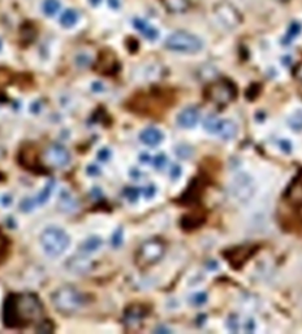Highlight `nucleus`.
<instances>
[{
    "instance_id": "f257e3e1",
    "label": "nucleus",
    "mask_w": 302,
    "mask_h": 334,
    "mask_svg": "<svg viewBox=\"0 0 302 334\" xmlns=\"http://www.w3.org/2000/svg\"><path fill=\"white\" fill-rule=\"evenodd\" d=\"M43 314V306L33 292L10 294L4 302L3 321L10 329H22L35 324Z\"/></svg>"
},
{
    "instance_id": "f03ea898",
    "label": "nucleus",
    "mask_w": 302,
    "mask_h": 334,
    "mask_svg": "<svg viewBox=\"0 0 302 334\" xmlns=\"http://www.w3.org/2000/svg\"><path fill=\"white\" fill-rule=\"evenodd\" d=\"M53 307L61 314H76L87 304V296L73 286H61L51 295Z\"/></svg>"
},
{
    "instance_id": "7ed1b4c3",
    "label": "nucleus",
    "mask_w": 302,
    "mask_h": 334,
    "mask_svg": "<svg viewBox=\"0 0 302 334\" xmlns=\"http://www.w3.org/2000/svg\"><path fill=\"white\" fill-rule=\"evenodd\" d=\"M39 240L44 254L51 258H57L63 254L70 244V239L65 231L55 226L47 228L40 235Z\"/></svg>"
},
{
    "instance_id": "20e7f679",
    "label": "nucleus",
    "mask_w": 302,
    "mask_h": 334,
    "mask_svg": "<svg viewBox=\"0 0 302 334\" xmlns=\"http://www.w3.org/2000/svg\"><path fill=\"white\" fill-rule=\"evenodd\" d=\"M166 47L173 52L196 54L203 48V42L196 34L177 30L168 36L166 40Z\"/></svg>"
},
{
    "instance_id": "39448f33",
    "label": "nucleus",
    "mask_w": 302,
    "mask_h": 334,
    "mask_svg": "<svg viewBox=\"0 0 302 334\" xmlns=\"http://www.w3.org/2000/svg\"><path fill=\"white\" fill-rule=\"evenodd\" d=\"M166 254V244L160 239H149L141 244L136 254V264L141 269L153 266L159 262Z\"/></svg>"
},
{
    "instance_id": "423d86ee",
    "label": "nucleus",
    "mask_w": 302,
    "mask_h": 334,
    "mask_svg": "<svg viewBox=\"0 0 302 334\" xmlns=\"http://www.w3.org/2000/svg\"><path fill=\"white\" fill-rule=\"evenodd\" d=\"M257 192V184L248 172H239L231 182V194L240 204L250 202Z\"/></svg>"
},
{
    "instance_id": "0eeeda50",
    "label": "nucleus",
    "mask_w": 302,
    "mask_h": 334,
    "mask_svg": "<svg viewBox=\"0 0 302 334\" xmlns=\"http://www.w3.org/2000/svg\"><path fill=\"white\" fill-rule=\"evenodd\" d=\"M213 12L218 22L228 30L236 29L243 22V16L240 14V10L227 0H222L219 3H216L213 8Z\"/></svg>"
},
{
    "instance_id": "6e6552de",
    "label": "nucleus",
    "mask_w": 302,
    "mask_h": 334,
    "mask_svg": "<svg viewBox=\"0 0 302 334\" xmlns=\"http://www.w3.org/2000/svg\"><path fill=\"white\" fill-rule=\"evenodd\" d=\"M206 97L218 106H226L236 98V88L228 80L215 81L207 86Z\"/></svg>"
},
{
    "instance_id": "1a4fd4ad",
    "label": "nucleus",
    "mask_w": 302,
    "mask_h": 334,
    "mask_svg": "<svg viewBox=\"0 0 302 334\" xmlns=\"http://www.w3.org/2000/svg\"><path fill=\"white\" fill-rule=\"evenodd\" d=\"M203 127L207 132L214 134L224 141L233 140L237 136V126L235 122L228 119H218L214 115H210L205 119Z\"/></svg>"
},
{
    "instance_id": "9d476101",
    "label": "nucleus",
    "mask_w": 302,
    "mask_h": 334,
    "mask_svg": "<svg viewBox=\"0 0 302 334\" xmlns=\"http://www.w3.org/2000/svg\"><path fill=\"white\" fill-rule=\"evenodd\" d=\"M44 160L50 167L61 168L70 162V154L61 145H51L44 152Z\"/></svg>"
},
{
    "instance_id": "9b49d317",
    "label": "nucleus",
    "mask_w": 302,
    "mask_h": 334,
    "mask_svg": "<svg viewBox=\"0 0 302 334\" xmlns=\"http://www.w3.org/2000/svg\"><path fill=\"white\" fill-rule=\"evenodd\" d=\"M65 266L72 273L85 274L93 269V260H90L85 254H76V256L68 260Z\"/></svg>"
},
{
    "instance_id": "f8f14e48",
    "label": "nucleus",
    "mask_w": 302,
    "mask_h": 334,
    "mask_svg": "<svg viewBox=\"0 0 302 334\" xmlns=\"http://www.w3.org/2000/svg\"><path fill=\"white\" fill-rule=\"evenodd\" d=\"M133 26L136 29L137 32L140 34H142L143 37L146 38V40H156L159 38V30L154 26L153 24H150L149 21L145 20V18H140V17H136L134 20H133Z\"/></svg>"
},
{
    "instance_id": "ddd939ff",
    "label": "nucleus",
    "mask_w": 302,
    "mask_h": 334,
    "mask_svg": "<svg viewBox=\"0 0 302 334\" xmlns=\"http://www.w3.org/2000/svg\"><path fill=\"white\" fill-rule=\"evenodd\" d=\"M253 252L254 250L252 247H239L236 250H229L228 254H226V258H228V261L233 266L239 268L252 256Z\"/></svg>"
},
{
    "instance_id": "4468645a",
    "label": "nucleus",
    "mask_w": 302,
    "mask_h": 334,
    "mask_svg": "<svg viewBox=\"0 0 302 334\" xmlns=\"http://www.w3.org/2000/svg\"><path fill=\"white\" fill-rule=\"evenodd\" d=\"M119 68V64H117L116 58L113 56L112 52H103L102 56L98 59V66H96V70L102 72L103 74H115Z\"/></svg>"
},
{
    "instance_id": "2eb2a0df",
    "label": "nucleus",
    "mask_w": 302,
    "mask_h": 334,
    "mask_svg": "<svg viewBox=\"0 0 302 334\" xmlns=\"http://www.w3.org/2000/svg\"><path fill=\"white\" fill-rule=\"evenodd\" d=\"M199 120V111L194 107H188L183 110L177 116V123L183 128H193Z\"/></svg>"
},
{
    "instance_id": "dca6fc26",
    "label": "nucleus",
    "mask_w": 302,
    "mask_h": 334,
    "mask_svg": "<svg viewBox=\"0 0 302 334\" xmlns=\"http://www.w3.org/2000/svg\"><path fill=\"white\" fill-rule=\"evenodd\" d=\"M164 138L163 134L158 128L150 127L143 130L140 134V140L147 146H158Z\"/></svg>"
},
{
    "instance_id": "f3484780",
    "label": "nucleus",
    "mask_w": 302,
    "mask_h": 334,
    "mask_svg": "<svg viewBox=\"0 0 302 334\" xmlns=\"http://www.w3.org/2000/svg\"><path fill=\"white\" fill-rule=\"evenodd\" d=\"M160 3L167 12L173 14H185L190 8L189 0H160Z\"/></svg>"
},
{
    "instance_id": "a211bd4d",
    "label": "nucleus",
    "mask_w": 302,
    "mask_h": 334,
    "mask_svg": "<svg viewBox=\"0 0 302 334\" xmlns=\"http://www.w3.org/2000/svg\"><path fill=\"white\" fill-rule=\"evenodd\" d=\"M59 21L61 26L65 28V29H70V28H74L77 24L80 22V14L73 8H69V10H64L61 14Z\"/></svg>"
},
{
    "instance_id": "6ab92c4d",
    "label": "nucleus",
    "mask_w": 302,
    "mask_h": 334,
    "mask_svg": "<svg viewBox=\"0 0 302 334\" xmlns=\"http://www.w3.org/2000/svg\"><path fill=\"white\" fill-rule=\"evenodd\" d=\"M146 316V311L142 306L138 304H133L125 311V318L128 322H134V321H140Z\"/></svg>"
},
{
    "instance_id": "aec40b11",
    "label": "nucleus",
    "mask_w": 302,
    "mask_h": 334,
    "mask_svg": "<svg viewBox=\"0 0 302 334\" xmlns=\"http://www.w3.org/2000/svg\"><path fill=\"white\" fill-rule=\"evenodd\" d=\"M102 244H103L102 238L90 236L82 243V246H81V250H82L83 254H94V252H96V250L102 247Z\"/></svg>"
},
{
    "instance_id": "412c9836",
    "label": "nucleus",
    "mask_w": 302,
    "mask_h": 334,
    "mask_svg": "<svg viewBox=\"0 0 302 334\" xmlns=\"http://www.w3.org/2000/svg\"><path fill=\"white\" fill-rule=\"evenodd\" d=\"M61 10V2L60 0H43L42 10L47 17L56 16Z\"/></svg>"
},
{
    "instance_id": "4be33fe9",
    "label": "nucleus",
    "mask_w": 302,
    "mask_h": 334,
    "mask_svg": "<svg viewBox=\"0 0 302 334\" xmlns=\"http://www.w3.org/2000/svg\"><path fill=\"white\" fill-rule=\"evenodd\" d=\"M291 194V201L296 202V204H302V180H296L292 188L289 190Z\"/></svg>"
},
{
    "instance_id": "5701e85b",
    "label": "nucleus",
    "mask_w": 302,
    "mask_h": 334,
    "mask_svg": "<svg viewBox=\"0 0 302 334\" xmlns=\"http://www.w3.org/2000/svg\"><path fill=\"white\" fill-rule=\"evenodd\" d=\"M52 190H53V182L47 183L46 186H44L43 190L39 192V194L37 196V198H35V201H37V205L44 204V202L50 198L51 194H52Z\"/></svg>"
},
{
    "instance_id": "b1692460",
    "label": "nucleus",
    "mask_w": 302,
    "mask_h": 334,
    "mask_svg": "<svg viewBox=\"0 0 302 334\" xmlns=\"http://www.w3.org/2000/svg\"><path fill=\"white\" fill-rule=\"evenodd\" d=\"M74 204H76V201L70 196L69 192H63V194H60L59 205L63 208V209H65V210H72L74 208Z\"/></svg>"
},
{
    "instance_id": "393cba45",
    "label": "nucleus",
    "mask_w": 302,
    "mask_h": 334,
    "mask_svg": "<svg viewBox=\"0 0 302 334\" xmlns=\"http://www.w3.org/2000/svg\"><path fill=\"white\" fill-rule=\"evenodd\" d=\"M289 127L295 130H302V110L296 111L293 112L288 119Z\"/></svg>"
},
{
    "instance_id": "a878e982",
    "label": "nucleus",
    "mask_w": 302,
    "mask_h": 334,
    "mask_svg": "<svg viewBox=\"0 0 302 334\" xmlns=\"http://www.w3.org/2000/svg\"><path fill=\"white\" fill-rule=\"evenodd\" d=\"M190 302H192L193 306H196V307L203 306V304L207 302V294L206 292H203V291H201V292H196L194 295H192Z\"/></svg>"
},
{
    "instance_id": "bb28decb",
    "label": "nucleus",
    "mask_w": 302,
    "mask_h": 334,
    "mask_svg": "<svg viewBox=\"0 0 302 334\" xmlns=\"http://www.w3.org/2000/svg\"><path fill=\"white\" fill-rule=\"evenodd\" d=\"M141 194H142V190H138V188H126L125 190V196L130 202H136Z\"/></svg>"
},
{
    "instance_id": "cd10ccee",
    "label": "nucleus",
    "mask_w": 302,
    "mask_h": 334,
    "mask_svg": "<svg viewBox=\"0 0 302 334\" xmlns=\"http://www.w3.org/2000/svg\"><path fill=\"white\" fill-rule=\"evenodd\" d=\"M153 164H154V166H155L156 170H162V168H164L167 164L166 154H158L156 157H154Z\"/></svg>"
},
{
    "instance_id": "c85d7f7f",
    "label": "nucleus",
    "mask_w": 302,
    "mask_h": 334,
    "mask_svg": "<svg viewBox=\"0 0 302 334\" xmlns=\"http://www.w3.org/2000/svg\"><path fill=\"white\" fill-rule=\"evenodd\" d=\"M8 248V240L7 238L4 236L1 232H0V260L5 256V252H7Z\"/></svg>"
},
{
    "instance_id": "c756f323",
    "label": "nucleus",
    "mask_w": 302,
    "mask_h": 334,
    "mask_svg": "<svg viewBox=\"0 0 302 334\" xmlns=\"http://www.w3.org/2000/svg\"><path fill=\"white\" fill-rule=\"evenodd\" d=\"M111 243H112L113 247H119L123 243V231L116 230V232L112 235V239H111Z\"/></svg>"
},
{
    "instance_id": "7c9ffc66",
    "label": "nucleus",
    "mask_w": 302,
    "mask_h": 334,
    "mask_svg": "<svg viewBox=\"0 0 302 334\" xmlns=\"http://www.w3.org/2000/svg\"><path fill=\"white\" fill-rule=\"evenodd\" d=\"M37 205V201L35 200H30V198H25L21 204V209L22 212H30L33 210V208Z\"/></svg>"
},
{
    "instance_id": "2f4dec72",
    "label": "nucleus",
    "mask_w": 302,
    "mask_h": 334,
    "mask_svg": "<svg viewBox=\"0 0 302 334\" xmlns=\"http://www.w3.org/2000/svg\"><path fill=\"white\" fill-rule=\"evenodd\" d=\"M300 32H301V26H300V24L297 22H293L291 26H289V30H288V37L289 38H296L297 36L300 34Z\"/></svg>"
},
{
    "instance_id": "473e14b6",
    "label": "nucleus",
    "mask_w": 302,
    "mask_h": 334,
    "mask_svg": "<svg viewBox=\"0 0 302 334\" xmlns=\"http://www.w3.org/2000/svg\"><path fill=\"white\" fill-rule=\"evenodd\" d=\"M142 194H143V196H145V198H153L154 196H155V194H156L155 186H149V187L143 188Z\"/></svg>"
},
{
    "instance_id": "72a5a7b5",
    "label": "nucleus",
    "mask_w": 302,
    "mask_h": 334,
    "mask_svg": "<svg viewBox=\"0 0 302 334\" xmlns=\"http://www.w3.org/2000/svg\"><path fill=\"white\" fill-rule=\"evenodd\" d=\"M98 158H99V160H108L111 158V152L110 149H107V148H104V149H100L99 152H98Z\"/></svg>"
},
{
    "instance_id": "f704fd0d",
    "label": "nucleus",
    "mask_w": 302,
    "mask_h": 334,
    "mask_svg": "<svg viewBox=\"0 0 302 334\" xmlns=\"http://www.w3.org/2000/svg\"><path fill=\"white\" fill-rule=\"evenodd\" d=\"M279 145H280V149H282L284 153H291V152H292V144H291L289 141L282 140L279 142Z\"/></svg>"
},
{
    "instance_id": "c9c22d12",
    "label": "nucleus",
    "mask_w": 302,
    "mask_h": 334,
    "mask_svg": "<svg viewBox=\"0 0 302 334\" xmlns=\"http://www.w3.org/2000/svg\"><path fill=\"white\" fill-rule=\"evenodd\" d=\"M293 74H295L296 78L302 84V63L297 64V67H296L295 70H293Z\"/></svg>"
},
{
    "instance_id": "e433bc0d",
    "label": "nucleus",
    "mask_w": 302,
    "mask_h": 334,
    "mask_svg": "<svg viewBox=\"0 0 302 334\" xmlns=\"http://www.w3.org/2000/svg\"><path fill=\"white\" fill-rule=\"evenodd\" d=\"M180 175H181V168H180V166L175 164V166L171 168V178H172V179H179Z\"/></svg>"
},
{
    "instance_id": "4c0bfd02",
    "label": "nucleus",
    "mask_w": 302,
    "mask_h": 334,
    "mask_svg": "<svg viewBox=\"0 0 302 334\" xmlns=\"http://www.w3.org/2000/svg\"><path fill=\"white\" fill-rule=\"evenodd\" d=\"M245 330L246 332H254V330H256V321L253 320V318H249V320L246 321Z\"/></svg>"
},
{
    "instance_id": "58836bf2",
    "label": "nucleus",
    "mask_w": 302,
    "mask_h": 334,
    "mask_svg": "<svg viewBox=\"0 0 302 334\" xmlns=\"http://www.w3.org/2000/svg\"><path fill=\"white\" fill-rule=\"evenodd\" d=\"M108 6L112 10H119L121 7V0H108Z\"/></svg>"
},
{
    "instance_id": "ea45409f",
    "label": "nucleus",
    "mask_w": 302,
    "mask_h": 334,
    "mask_svg": "<svg viewBox=\"0 0 302 334\" xmlns=\"http://www.w3.org/2000/svg\"><path fill=\"white\" fill-rule=\"evenodd\" d=\"M99 172H100L99 168H98L96 166H90L89 168H87V174H90V175H98Z\"/></svg>"
},
{
    "instance_id": "a19ab883",
    "label": "nucleus",
    "mask_w": 302,
    "mask_h": 334,
    "mask_svg": "<svg viewBox=\"0 0 302 334\" xmlns=\"http://www.w3.org/2000/svg\"><path fill=\"white\" fill-rule=\"evenodd\" d=\"M140 160L141 162H143V164H150V162H153V160H151V157H150L149 154H142V156H140Z\"/></svg>"
},
{
    "instance_id": "79ce46f5",
    "label": "nucleus",
    "mask_w": 302,
    "mask_h": 334,
    "mask_svg": "<svg viewBox=\"0 0 302 334\" xmlns=\"http://www.w3.org/2000/svg\"><path fill=\"white\" fill-rule=\"evenodd\" d=\"M102 2H103V0H89V3L91 4L93 7H99Z\"/></svg>"
},
{
    "instance_id": "37998d69",
    "label": "nucleus",
    "mask_w": 302,
    "mask_h": 334,
    "mask_svg": "<svg viewBox=\"0 0 302 334\" xmlns=\"http://www.w3.org/2000/svg\"><path fill=\"white\" fill-rule=\"evenodd\" d=\"M278 2H287V0H278Z\"/></svg>"
}]
</instances>
